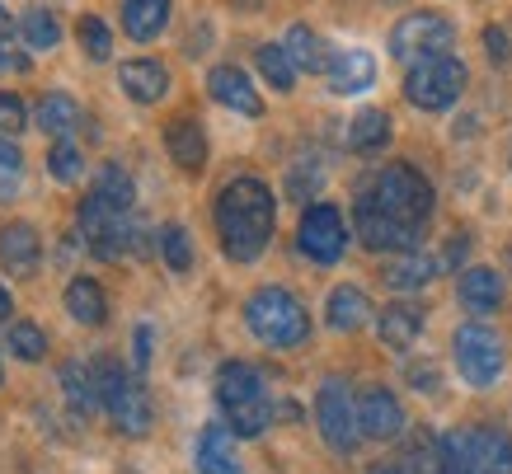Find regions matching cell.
I'll return each instance as SVG.
<instances>
[{"label": "cell", "mask_w": 512, "mask_h": 474, "mask_svg": "<svg viewBox=\"0 0 512 474\" xmlns=\"http://www.w3.org/2000/svg\"><path fill=\"white\" fill-rule=\"evenodd\" d=\"M273 221H278V202L259 179H235L221 188L217 198V235L226 259L254 263L273 240Z\"/></svg>", "instance_id": "cell-1"}, {"label": "cell", "mask_w": 512, "mask_h": 474, "mask_svg": "<svg viewBox=\"0 0 512 474\" xmlns=\"http://www.w3.org/2000/svg\"><path fill=\"white\" fill-rule=\"evenodd\" d=\"M217 404L235 437H259L273 423V399L264 390V376L249 362H226L217 371Z\"/></svg>", "instance_id": "cell-2"}, {"label": "cell", "mask_w": 512, "mask_h": 474, "mask_svg": "<svg viewBox=\"0 0 512 474\" xmlns=\"http://www.w3.org/2000/svg\"><path fill=\"white\" fill-rule=\"evenodd\" d=\"M245 324L249 334L268 343V348H296L311 334V315L287 287H259L245 301Z\"/></svg>", "instance_id": "cell-3"}, {"label": "cell", "mask_w": 512, "mask_h": 474, "mask_svg": "<svg viewBox=\"0 0 512 474\" xmlns=\"http://www.w3.org/2000/svg\"><path fill=\"white\" fill-rule=\"evenodd\" d=\"M367 193L409 230H423V221L433 216V184L414 165H386L367 184Z\"/></svg>", "instance_id": "cell-4"}, {"label": "cell", "mask_w": 512, "mask_h": 474, "mask_svg": "<svg viewBox=\"0 0 512 474\" xmlns=\"http://www.w3.org/2000/svg\"><path fill=\"white\" fill-rule=\"evenodd\" d=\"M466 90V62L451 57V52H437V57H423V62L409 66L404 76V99L423 113H442L461 99Z\"/></svg>", "instance_id": "cell-5"}, {"label": "cell", "mask_w": 512, "mask_h": 474, "mask_svg": "<svg viewBox=\"0 0 512 474\" xmlns=\"http://www.w3.org/2000/svg\"><path fill=\"white\" fill-rule=\"evenodd\" d=\"M94 371H99V395H104V409H109V418L118 423V432L146 437V432H151V399H146V390H141L113 357L94 362Z\"/></svg>", "instance_id": "cell-6"}, {"label": "cell", "mask_w": 512, "mask_h": 474, "mask_svg": "<svg viewBox=\"0 0 512 474\" xmlns=\"http://www.w3.org/2000/svg\"><path fill=\"white\" fill-rule=\"evenodd\" d=\"M456 29H451L447 15L437 10H419V15H404L395 29H390V57L395 62H423V57H437L447 52Z\"/></svg>", "instance_id": "cell-7"}, {"label": "cell", "mask_w": 512, "mask_h": 474, "mask_svg": "<svg viewBox=\"0 0 512 474\" xmlns=\"http://www.w3.org/2000/svg\"><path fill=\"white\" fill-rule=\"evenodd\" d=\"M315 423H320V437L329 442V451H339V456H353L357 442H362L357 404L348 395V385H339V381H325V390L315 399Z\"/></svg>", "instance_id": "cell-8"}, {"label": "cell", "mask_w": 512, "mask_h": 474, "mask_svg": "<svg viewBox=\"0 0 512 474\" xmlns=\"http://www.w3.org/2000/svg\"><path fill=\"white\" fill-rule=\"evenodd\" d=\"M296 245L301 254L315 263H339L343 249H348V226H343V212L334 202H311L301 212V230H296Z\"/></svg>", "instance_id": "cell-9"}, {"label": "cell", "mask_w": 512, "mask_h": 474, "mask_svg": "<svg viewBox=\"0 0 512 474\" xmlns=\"http://www.w3.org/2000/svg\"><path fill=\"white\" fill-rule=\"evenodd\" d=\"M456 367L470 385H494L503 376V343H498L494 329L484 324H461L456 329Z\"/></svg>", "instance_id": "cell-10"}, {"label": "cell", "mask_w": 512, "mask_h": 474, "mask_svg": "<svg viewBox=\"0 0 512 474\" xmlns=\"http://www.w3.org/2000/svg\"><path fill=\"white\" fill-rule=\"evenodd\" d=\"M80 235H85L90 254H99V259H109V263L127 254V240H137V235L127 230V216L104 207L94 193L80 202Z\"/></svg>", "instance_id": "cell-11"}, {"label": "cell", "mask_w": 512, "mask_h": 474, "mask_svg": "<svg viewBox=\"0 0 512 474\" xmlns=\"http://www.w3.org/2000/svg\"><path fill=\"white\" fill-rule=\"evenodd\" d=\"M353 226H357V240L367 249H414V240H419V230H409V226H400L395 216L381 207V202L362 188L357 193V207H353Z\"/></svg>", "instance_id": "cell-12"}, {"label": "cell", "mask_w": 512, "mask_h": 474, "mask_svg": "<svg viewBox=\"0 0 512 474\" xmlns=\"http://www.w3.org/2000/svg\"><path fill=\"white\" fill-rule=\"evenodd\" d=\"M357 423H362V437H372V442H395L404 432L400 399L390 395L386 385H367V390L357 395Z\"/></svg>", "instance_id": "cell-13"}, {"label": "cell", "mask_w": 512, "mask_h": 474, "mask_svg": "<svg viewBox=\"0 0 512 474\" xmlns=\"http://www.w3.org/2000/svg\"><path fill=\"white\" fill-rule=\"evenodd\" d=\"M207 90H212V99H217L221 108H231V113H245V118H259V113H264V99H259V90L249 85V76L240 66H217V71L207 76Z\"/></svg>", "instance_id": "cell-14"}, {"label": "cell", "mask_w": 512, "mask_h": 474, "mask_svg": "<svg viewBox=\"0 0 512 474\" xmlns=\"http://www.w3.org/2000/svg\"><path fill=\"white\" fill-rule=\"evenodd\" d=\"M329 90L334 94H362L376 85V57L362 52V47H348V52H334L329 62Z\"/></svg>", "instance_id": "cell-15"}, {"label": "cell", "mask_w": 512, "mask_h": 474, "mask_svg": "<svg viewBox=\"0 0 512 474\" xmlns=\"http://www.w3.org/2000/svg\"><path fill=\"white\" fill-rule=\"evenodd\" d=\"M38 230L29 221H10V226L0 230V263H5V273L15 277H29L38 268Z\"/></svg>", "instance_id": "cell-16"}, {"label": "cell", "mask_w": 512, "mask_h": 474, "mask_svg": "<svg viewBox=\"0 0 512 474\" xmlns=\"http://www.w3.org/2000/svg\"><path fill=\"white\" fill-rule=\"evenodd\" d=\"M456 291H461V306H466L470 315H494V310L503 306V277H498L494 268H466L461 282H456Z\"/></svg>", "instance_id": "cell-17"}, {"label": "cell", "mask_w": 512, "mask_h": 474, "mask_svg": "<svg viewBox=\"0 0 512 474\" xmlns=\"http://www.w3.org/2000/svg\"><path fill=\"white\" fill-rule=\"evenodd\" d=\"M118 80H123V90L137 104H160L170 94V71L160 62H123L118 66Z\"/></svg>", "instance_id": "cell-18"}, {"label": "cell", "mask_w": 512, "mask_h": 474, "mask_svg": "<svg viewBox=\"0 0 512 474\" xmlns=\"http://www.w3.org/2000/svg\"><path fill=\"white\" fill-rule=\"evenodd\" d=\"M165 146H170L174 165L188 169V174H198V169L207 165V137H202V127L193 123V118H174V123L165 127Z\"/></svg>", "instance_id": "cell-19"}, {"label": "cell", "mask_w": 512, "mask_h": 474, "mask_svg": "<svg viewBox=\"0 0 512 474\" xmlns=\"http://www.w3.org/2000/svg\"><path fill=\"white\" fill-rule=\"evenodd\" d=\"M170 24V0H123V29L127 38H137V43H151L160 38Z\"/></svg>", "instance_id": "cell-20"}, {"label": "cell", "mask_w": 512, "mask_h": 474, "mask_svg": "<svg viewBox=\"0 0 512 474\" xmlns=\"http://www.w3.org/2000/svg\"><path fill=\"white\" fill-rule=\"evenodd\" d=\"M325 315H329V329L353 334V329H362V324L372 320V301H367V291H357V287H334Z\"/></svg>", "instance_id": "cell-21"}, {"label": "cell", "mask_w": 512, "mask_h": 474, "mask_svg": "<svg viewBox=\"0 0 512 474\" xmlns=\"http://www.w3.org/2000/svg\"><path fill=\"white\" fill-rule=\"evenodd\" d=\"M235 432L231 428H212L198 437V474H240V460H235Z\"/></svg>", "instance_id": "cell-22"}, {"label": "cell", "mask_w": 512, "mask_h": 474, "mask_svg": "<svg viewBox=\"0 0 512 474\" xmlns=\"http://www.w3.org/2000/svg\"><path fill=\"white\" fill-rule=\"evenodd\" d=\"M437 474H484L470 428H456L447 437H437Z\"/></svg>", "instance_id": "cell-23"}, {"label": "cell", "mask_w": 512, "mask_h": 474, "mask_svg": "<svg viewBox=\"0 0 512 474\" xmlns=\"http://www.w3.org/2000/svg\"><path fill=\"white\" fill-rule=\"evenodd\" d=\"M423 329V310L414 306H386L381 315H376V334H381V343L395 352H404L414 338H419Z\"/></svg>", "instance_id": "cell-24"}, {"label": "cell", "mask_w": 512, "mask_h": 474, "mask_svg": "<svg viewBox=\"0 0 512 474\" xmlns=\"http://www.w3.org/2000/svg\"><path fill=\"white\" fill-rule=\"evenodd\" d=\"M437 277V263L428 259V254H419V249H404V254H395V259L386 263V282L395 291H419L428 287Z\"/></svg>", "instance_id": "cell-25"}, {"label": "cell", "mask_w": 512, "mask_h": 474, "mask_svg": "<svg viewBox=\"0 0 512 474\" xmlns=\"http://www.w3.org/2000/svg\"><path fill=\"white\" fill-rule=\"evenodd\" d=\"M62 390H66V404L85 418V413H94V404H104V395H99V371L85 367V362H66L62 367Z\"/></svg>", "instance_id": "cell-26"}, {"label": "cell", "mask_w": 512, "mask_h": 474, "mask_svg": "<svg viewBox=\"0 0 512 474\" xmlns=\"http://www.w3.org/2000/svg\"><path fill=\"white\" fill-rule=\"evenodd\" d=\"M282 47H287V57L296 62V71H311V76L329 71V62H334V57L325 52V43H320V33L306 29V24H292V29H287V43H282Z\"/></svg>", "instance_id": "cell-27"}, {"label": "cell", "mask_w": 512, "mask_h": 474, "mask_svg": "<svg viewBox=\"0 0 512 474\" xmlns=\"http://www.w3.org/2000/svg\"><path fill=\"white\" fill-rule=\"evenodd\" d=\"M94 198L104 202V207H113V212H132V202H137V188H132V174H127L123 165H99V174H94Z\"/></svg>", "instance_id": "cell-28"}, {"label": "cell", "mask_w": 512, "mask_h": 474, "mask_svg": "<svg viewBox=\"0 0 512 474\" xmlns=\"http://www.w3.org/2000/svg\"><path fill=\"white\" fill-rule=\"evenodd\" d=\"M66 310H71V320L94 329V324H104V315H109V301H104V291H99L94 277H76V282L66 287Z\"/></svg>", "instance_id": "cell-29"}, {"label": "cell", "mask_w": 512, "mask_h": 474, "mask_svg": "<svg viewBox=\"0 0 512 474\" xmlns=\"http://www.w3.org/2000/svg\"><path fill=\"white\" fill-rule=\"evenodd\" d=\"M386 141H390V113H381V108H362V113L353 118V127H348V146H353L357 155H376Z\"/></svg>", "instance_id": "cell-30"}, {"label": "cell", "mask_w": 512, "mask_h": 474, "mask_svg": "<svg viewBox=\"0 0 512 474\" xmlns=\"http://www.w3.org/2000/svg\"><path fill=\"white\" fill-rule=\"evenodd\" d=\"M484 474H512V437L503 428H470Z\"/></svg>", "instance_id": "cell-31"}, {"label": "cell", "mask_w": 512, "mask_h": 474, "mask_svg": "<svg viewBox=\"0 0 512 474\" xmlns=\"http://www.w3.org/2000/svg\"><path fill=\"white\" fill-rule=\"evenodd\" d=\"M80 123V108L71 94H47L43 104H38V127H43L47 137H57L66 141V132Z\"/></svg>", "instance_id": "cell-32"}, {"label": "cell", "mask_w": 512, "mask_h": 474, "mask_svg": "<svg viewBox=\"0 0 512 474\" xmlns=\"http://www.w3.org/2000/svg\"><path fill=\"white\" fill-rule=\"evenodd\" d=\"M254 62H259V76H264L278 94H287L296 85V62L287 57V47H282V43H264Z\"/></svg>", "instance_id": "cell-33"}, {"label": "cell", "mask_w": 512, "mask_h": 474, "mask_svg": "<svg viewBox=\"0 0 512 474\" xmlns=\"http://www.w3.org/2000/svg\"><path fill=\"white\" fill-rule=\"evenodd\" d=\"M19 29H24V43L33 52H52V47L62 43V24H57L52 10H29V15L19 19Z\"/></svg>", "instance_id": "cell-34"}, {"label": "cell", "mask_w": 512, "mask_h": 474, "mask_svg": "<svg viewBox=\"0 0 512 474\" xmlns=\"http://www.w3.org/2000/svg\"><path fill=\"white\" fill-rule=\"evenodd\" d=\"M80 52L90 57V62H109V52H113V33L109 24L99 15H80Z\"/></svg>", "instance_id": "cell-35"}, {"label": "cell", "mask_w": 512, "mask_h": 474, "mask_svg": "<svg viewBox=\"0 0 512 474\" xmlns=\"http://www.w3.org/2000/svg\"><path fill=\"white\" fill-rule=\"evenodd\" d=\"M47 169H52L57 184H76L80 174H85V155H80V146H71V141H57L52 155H47Z\"/></svg>", "instance_id": "cell-36"}, {"label": "cell", "mask_w": 512, "mask_h": 474, "mask_svg": "<svg viewBox=\"0 0 512 474\" xmlns=\"http://www.w3.org/2000/svg\"><path fill=\"white\" fill-rule=\"evenodd\" d=\"M160 254L170 263L174 273H188L193 268V245H188V230L184 226H165L160 230Z\"/></svg>", "instance_id": "cell-37"}, {"label": "cell", "mask_w": 512, "mask_h": 474, "mask_svg": "<svg viewBox=\"0 0 512 474\" xmlns=\"http://www.w3.org/2000/svg\"><path fill=\"white\" fill-rule=\"evenodd\" d=\"M10 352H15V357H24V362H38V357L47 352L43 329H38V324H29V320H15V324H10Z\"/></svg>", "instance_id": "cell-38"}, {"label": "cell", "mask_w": 512, "mask_h": 474, "mask_svg": "<svg viewBox=\"0 0 512 474\" xmlns=\"http://www.w3.org/2000/svg\"><path fill=\"white\" fill-rule=\"evenodd\" d=\"M484 52H489V62H494V66H508L512 62V38L503 29H494V24H489V29H484Z\"/></svg>", "instance_id": "cell-39"}, {"label": "cell", "mask_w": 512, "mask_h": 474, "mask_svg": "<svg viewBox=\"0 0 512 474\" xmlns=\"http://www.w3.org/2000/svg\"><path fill=\"white\" fill-rule=\"evenodd\" d=\"M24 104H19L15 94H0V132H24Z\"/></svg>", "instance_id": "cell-40"}, {"label": "cell", "mask_w": 512, "mask_h": 474, "mask_svg": "<svg viewBox=\"0 0 512 474\" xmlns=\"http://www.w3.org/2000/svg\"><path fill=\"white\" fill-rule=\"evenodd\" d=\"M409 385H419L423 395H437V385H442L437 381V367L433 362H414V367H409Z\"/></svg>", "instance_id": "cell-41"}, {"label": "cell", "mask_w": 512, "mask_h": 474, "mask_svg": "<svg viewBox=\"0 0 512 474\" xmlns=\"http://www.w3.org/2000/svg\"><path fill=\"white\" fill-rule=\"evenodd\" d=\"M19 165H24V155H19V146H15V141H5V137H0V169H10V174H15Z\"/></svg>", "instance_id": "cell-42"}, {"label": "cell", "mask_w": 512, "mask_h": 474, "mask_svg": "<svg viewBox=\"0 0 512 474\" xmlns=\"http://www.w3.org/2000/svg\"><path fill=\"white\" fill-rule=\"evenodd\" d=\"M466 249H470L466 235H451V245H447V263H451V268H456V263L466 259Z\"/></svg>", "instance_id": "cell-43"}, {"label": "cell", "mask_w": 512, "mask_h": 474, "mask_svg": "<svg viewBox=\"0 0 512 474\" xmlns=\"http://www.w3.org/2000/svg\"><path fill=\"white\" fill-rule=\"evenodd\" d=\"M146 362H151V329L141 324L137 329V367H146Z\"/></svg>", "instance_id": "cell-44"}, {"label": "cell", "mask_w": 512, "mask_h": 474, "mask_svg": "<svg viewBox=\"0 0 512 474\" xmlns=\"http://www.w3.org/2000/svg\"><path fill=\"white\" fill-rule=\"evenodd\" d=\"M24 66H29V62H24V57H15L10 47L0 43V76H5V71H24Z\"/></svg>", "instance_id": "cell-45"}, {"label": "cell", "mask_w": 512, "mask_h": 474, "mask_svg": "<svg viewBox=\"0 0 512 474\" xmlns=\"http://www.w3.org/2000/svg\"><path fill=\"white\" fill-rule=\"evenodd\" d=\"M10 315H15V301H10V291L0 287V320H10Z\"/></svg>", "instance_id": "cell-46"}, {"label": "cell", "mask_w": 512, "mask_h": 474, "mask_svg": "<svg viewBox=\"0 0 512 474\" xmlns=\"http://www.w3.org/2000/svg\"><path fill=\"white\" fill-rule=\"evenodd\" d=\"M10 29V15H5V5H0V33Z\"/></svg>", "instance_id": "cell-47"}, {"label": "cell", "mask_w": 512, "mask_h": 474, "mask_svg": "<svg viewBox=\"0 0 512 474\" xmlns=\"http://www.w3.org/2000/svg\"><path fill=\"white\" fill-rule=\"evenodd\" d=\"M0 381H5V371H0Z\"/></svg>", "instance_id": "cell-48"}]
</instances>
